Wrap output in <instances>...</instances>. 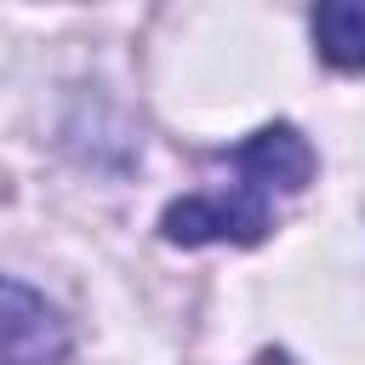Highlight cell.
Here are the masks:
<instances>
[{
  "instance_id": "obj_3",
  "label": "cell",
  "mask_w": 365,
  "mask_h": 365,
  "mask_svg": "<svg viewBox=\"0 0 365 365\" xmlns=\"http://www.w3.org/2000/svg\"><path fill=\"white\" fill-rule=\"evenodd\" d=\"M314 40L331 68H365V0L314 6Z\"/></svg>"
},
{
  "instance_id": "obj_1",
  "label": "cell",
  "mask_w": 365,
  "mask_h": 365,
  "mask_svg": "<svg viewBox=\"0 0 365 365\" xmlns=\"http://www.w3.org/2000/svg\"><path fill=\"white\" fill-rule=\"evenodd\" d=\"M314 177V148L297 125H262L234 148V177L171 200L160 234L171 245H257L274 228V200L302 194Z\"/></svg>"
},
{
  "instance_id": "obj_2",
  "label": "cell",
  "mask_w": 365,
  "mask_h": 365,
  "mask_svg": "<svg viewBox=\"0 0 365 365\" xmlns=\"http://www.w3.org/2000/svg\"><path fill=\"white\" fill-rule=\"evenodd\" d=\"M68 354L63 314L23 279L0 274V365H57Z\"/></svg>"
}]
</instances>
